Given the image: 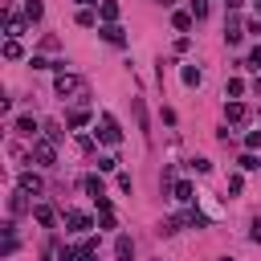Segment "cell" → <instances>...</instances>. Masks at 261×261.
Returning <instances> with one entry per match:
<instances>
[{"mask_svg":"<svg viewBox=\"0 0 261 261\" xmlns=\"http://www.w3.org/2000/svg\"><path fill=\"white\" fill-rule=\"evenodd\" d=\"M224 94H228V98H237V94H245V82H241V77H228V86H224Z\"/></svg>","mask_w":261,"mask_h":261,"instance_id":"21","label":"cell"},{"mask_svg":"<svg viewBox=\"0 0 261 261\" xmlns=\"http://www.w3.org/2000/svg\"><path fill=\"white\" fill-rule=\"evenodd\" d=\"M33 159H37V163H45V167H49V163H53V159H57V147H53V143H49V139H37V143H33Z\"/></svg>","mask_w":261,"mask_h":261,"instance_id":"3","label":"cell"},{"mask_svg":"<svg viewBox=\"0 0 261 261\" xmlns=\"http://www.w3.org/2000/svg\"><path fill=\"white\" fill-rule=\"evenodd\" d=\"M53 90H57L61 98H73V102H82V98H86V77H77V73H57Z\"/></svg>","mask_w":261,"mask_h":261,"instance_id":"1","label":"cell"},{"mask_svg":"<svg viewBox=\"0 0 261 261\" xmlns=\"http://www.w3.org/2000/svg\"><path fill=\"white\" fill-rule=\"evenodd\" d=\"M171 192H175V200H179V204H192V200H196V196H192V184H188V179H179V184H175Z\"/></svg>","mask_w":261,"mask_h":261,"instance_id":"10","label":"cell"},{"mask_svg":"<svg viewBox=\"0 0 261 261\" xmlns=\"http://www.w3.org/2000/svg\"><path fill=\"white\" fill-rule=\"evenodd\" d=\"M33 216H37V224H45V228H53V224H57V212H53L49 204H37V208H33Z\"/></svg>","mask_w":261,"mask_h":261,"instance_id":"6","label":"cell"},{"mask_svg":"<svg viewBox=\"0 0 261 261\" xmlns=\"http://www.w3.org/2000/svg\"><path fill=\"white\" fill-rule=\"evenodd\" d=\"M171 24H175L179 33H184V29H192V12H175V16H171Z\"/></svg>","mask_w":261,"mask_h":261,"instance_id":"19","label":"cell"},{"mask_svg":"<svg viewBox=\"0 0 261 261\" xmlns=\"http://www.w3.org/2000/svg\"><path fill=\"white\" fill-rule=\"evenodd\" d=\"M192 167H196L200 175H208V171H212V163H208V159H192Z\"/></svg>","mask_w":261,"mask_h":261,"instance_id":"30","label":"cell"},{"mask_svg":"<svg viewBox=\"0 0 261 261\" xmlns=\"http://www.w3.org/2000/svg\"><path fill=\"white\" fill-rule=\"evenodd\" d=\"M86 261H94V257H86Z\"/></svg>","mask_w":261,"mask_h":261,"instance_id":"37","label":"cell"},{"mask_svg":"<svg viewBox=\"0 0 261 261\" xmlns=\"http://www.w3.org/2000/svg\"><path fill=\"white\" fill-rule=\"evenodd\" d=\"M114 253H118V261H130V257H135V245H130V237H118V241H114Z\"/></svg>","mask_w":261,"mask_h":261,"instance_id":"9","label":"cell"},{"mask_svg":"<svg viewBox=\"0 0 261 261\" xmlns=\"http://www.w3.org/2000/svg\"><path fill=\"white\" fill-rule=\"evenodd\" d=\"M65 224H69V232H90V228H94V220H90L86 212H73V208L65 212Z\"/></svg>","mask_w":261,"mask_h":261,"instance_id":"4","label":"cell"},{"mask_svg":"<svg viewBox=\"0 0 261 261\" xmlns=\"http://www.w3.org/2000/svg\"><path fill=\"white\" fill-rule=\"evenodd\" d=\"M241 37H245V33H241V20H228V24H224V41H228V45H237Z\"/></svg>","mask_w":261,"mask_h":261,"instance_id":"12","label":"cell"},{"mask_svg":"<svg viewBox=\"0 0 261 261\" xmlns=\"http://www.w3.org/2000/svg\"><path fill=\"white\" fill-rule=\"evenodd\" d=\"M77 4H82V8H86V4H98V0H77Z\"/></svg>","mask_w":261,"mask_h":261,"instance_id":"34","label":"cell"},{"mask_svg":"<svg viewBox=\"0 0 261 261\" xmlns=\"http://www.w3.org/2000/svg\"><path fill=\"white\" fill-rule=\"evenodd\" d=\"M257 16H261V0H257Z\"/></svg>","mask_w":261,"mask_h":261,"instance_id":"35","label":"cell"},{"mask_svg":"<svg viewBox=\"0 0 261 261\" xmlns=\"http://www.w3.org/2000/svg\"><path fill=\"white\" fill-rule=\"evenodd\" d=\"M98 12H102V20H106V24H114V20H118V4H114V0H102V8H98Z\"/></svg>","mask_w":261,"mask_h":261,"instance_id":"11","label":"cell"},{"mask_svg":"<svg viewBox=\"0 0 261 261\" xmlns=\"http://www.w3.org/2000/svg\"><path fill=\"white\" fill-rule=\"evenodd\" d=\"M130 110L139 118V130H147V110H143V98H130Z\"/></svg>","mask_w":261,"mask_h":261,"instance_id":"14","label":"cell"},{"mask_svg":"<svg viewBox=\"0 0 261 261\" xmlns=\"http://www.w3.org/2000/svg\"><path fill=\"white\" fill-rule=\"evenodd\" d=\"M98 139L110 143V147L122 143V130H118V118H114V114H102V118H98Z\"/></svg>","mask_w":261,"mask_h":261,"instance_id":"2","label":"cell"},{"mask_svg":"<svg viewBox=\"0 0 261 261\" xmlns=\"http://www.w3.org/2000/svg\"><path fill=\"white\" fill-rule=\"evenodd\" d=\"M4 29H8V41H16V37H20V33H24V24H20V20H16V16H8V24H4Z\"/></svg>","mask_w":261,"mask_h":261,"instance_id":"20","label":"cell"},{"mask_svg":"<svg viewBox=\"0 0 261 261\" xmlns=\"http://www.w3.org/2000/svg\"><path fill=\"white\" fill-rule=\"evenodd\" d=\"M77 24H82V29H94V12L82 8V12H77Z\"/></svg>","mask_w":261,"mask_h":261,"instance_id":"25","label":"cell"},{"mask_svg":"<svg viewBox=\"0 0 261 261\" xmlns=\"http://www.w3.org/2000/svg\"><path fill=\"white\" fill-rule=\"evenodd\" d=\"M82 253H73V249H57V261H77Z\"/></svg>","mask_w":261,"mask_h":261,"instance_id":"31","label":"cell"},{"mask_svg":"<svg viewBox=\"0 0 261 261\" xmlns=\"http://www.w3.org/2000/svg\"><path fill=\"white\" fill-rule=\"evenodd\" d=\"M20 53H24V49H20V41H8V45H4V57H12V61H16Z\"/></svg>","mask_w":261,"mask_h":261,"instance_id":"26","label":"cell"},{"mask_svg":"<svg viewBox=\"0 0 261 261\" xmlns=\"http://www.w3.org/2000/svg\"><path fill=\"white\" fill-rule=\"evenodd\" d=\"M192 16L204 20V16H208V0H192Z\"/></svg>","mask_w":261,"mask_h":261,"instance_id":"24","label":"cell"},{"mask_svg":"<svg viewBox=\"0 0 261 261\" xmlns=\"http://www.w3.org/2000/svg\"><path fill=\"white\" fill-rule=\"evenodd\" d=\"M249 237H253V241H261V216L253 220V228H249Z\"/></svg>","mask_w":261,"mask_h":261,"instance_id":"33","label":"cell"},{"mask_svg":"<svg viewBox=\"0 0 261 261\" xmlns=\"http://www.w3.org/2000/svg\"><path fill=\"white\" fill-rule=\"evenodd\" d=\"M224 118H228V122H245V118H249L245 102H228V106H224Z\"/></svg>","mask_w":261,"mask_h":261,"instance_id":"7","label":"cell"},{"mask_svg":"<svg viewBox=\"0 0 261 261\" xmlns=\"http://www.w3.org/2000/svg\"><path fill=\"white\" fill-rule=\"evenodd\" d=\"M220 261H232V257H220Z\"/></svg>","mask_w":261,"mask_h":261,"instance_id":"36","label":"cell"},{"mask_svg":"<svg viewBox=\"0 0 261 261\" xmlns=\"http://www.w3.org/2000/svg\"><path fill=\"white\" fill-rule=\"evenodd\" d=\"M179 77H184V86H200V69H196V65H184Z\"/></svg>","mask_w":261,"mask_h":261,"instance_id":"18","label":"cell"},{"mask_svg":"<svg viewBox=\"0 0 261 261\" xmlns=\"http://www.w3.org/2000/svg\"><path fill=\"white\" fill-rule=\"evenodd\" d=\"M86 122H90V110H73L69 114V130H82Z\"/></svg>","mask_w":261,"mask_h":261,"instance_id":"15","label":"cell"},{"mask_svg":"<svg viewBox=\"0 0 261 261\" xmlns=\"http://www.w3.org/2000/svg\"><path fill=\"white\" fill-rule=\"evenodd\" d=\"M16 130H20V135H33L37 122H33V118H16Z\"/></svg>","mask_w":261,"mask_h":261,"instance_id":"27","label":"cell"},{"mask_svg":"<svg viewBox=\"0 0 261 261\" xmlns=\"http://www.w3.org/2000/svg\"><path fill=\"white\" fill-rule=\"evenodd\" d=\"M24 16H29V20H41V16H45V4H41V0H29V4H24Z\"/></svg>","mask_w":261,"mask_h":261,"instance_id":"17","label":"cell"},{"mask_svg":"<svg viewBox=\"0 0 261 261\" xmlns=\"http://www.w3.org/2000/svg\"><path fill=\"white\" fill-rule=\"evenodd\" d=\"M249 65H257V69H261V45H257V49L249 53Z\"/></svg>","mask_w":261,"mask_h":261,"instance_id":"32","label":"cell"},{"mask_svg":"<svg viewBox=\"0 0 261 261\" xmlns=\"http://www.w3.org/2000/svg\"><path fill=\"white\" fill-rule=\"evenodd\" d=\"M102 33V41H110V45H122V29L118 24H106V29H98Z\"/></svg>","mask_w":261,"mask_h":261,"instance_id":"13","label":"cell"},{"mask_svg":"<svg viewBox=\"0 0 261 261\" xmlns=\"http://www.w3.org/2000/svg\"><path fill=\"white\" fill-rule=\"evenodd\" d=\"M61 135H65V130H61L57 122H45V139H49V143H61Z\"/></svg>","mask_w":261,"mask_h":261,"instance_id":"22","label":"cell"},{"mask_svg":"<svg viewBox=\"0 0 261 261\" xmlns=\"http://www.w3.org/2000/svg\"><path fill=\"white\" fill-rule=\"evenodd\" d=\"M86 192H90L94 200H98V196H106V188H102V179H98V175H86Z\"/></svg>","mask_w":261,"mask_h":261,"instance_id":"16","label":"cell"},{"mask_svg":"<svg viewBox=\"0 0 261 261\" xmlns=\"http://www.w3.org/2000/svg\"><path fill=\"white\" fill-rule=\"evenodd\" d=\"M237 163H241V171H253V167H261V163H257V155H253V151H245V155H241V159H237Z\"/></svg>","mask_w":261,"mask_h":261,"instance_id":"23","label":"cell"},{"mask_svg":"<svg viewBox=\"0 0 261 261\" xmlns=\"http://www.w3.org/2000/svg\"><path fill=\"white\" fill-rule=\"evenodd\" d=\"M24 196H29V192H20V188H16L12 196H8V212H12V216H20V212H29V200H24Z\"/></svg>","mask_w":261,"mask_h":261,"instance_id":"5","label":"cell"},{"mask_svg":"<svg viewBox=\"0 0 261 261\" xmlns=\"http://www.w3.org/2000/svg\"><path fill=\"white\" fill-rule=\"evenodd\" d=\"M20 192H29V196H37V192H41V175H33V171H24V175H20Z\"/></svg>","mask_w":261,"mask_h":261,"instance_id":"8","label":"cell"},{"mask_svg":"<svg viewBox=\"0 0 261 261\" xmlns=\"http://www.w3.org/2000/svg\"><path fill=\"white\" fill-rule=\"evenodd\" d=\"M245 147H249V151L261 147V130H249V135H245Z\"/></svg>","mask_w":261,"mask_h":261,"instance_id":"29","label":"cell"},{"mask_svg":"<svg viewBox=\"0 0 261 261\" xmlns=\"http://www.w3.org/2000/svg\"><path fill=\"white\" fill-rule=\"evenodd\" d=\"M98 167H102V171H114V167H118V159H114V155H102V159H98Z\"/></svg>","mask_w":261,"mask_h":261,"instance_id":"28","label":"cell"}]
</instances>
